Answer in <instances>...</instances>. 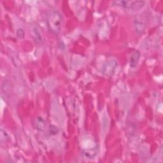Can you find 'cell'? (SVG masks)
<instances>
[{
  "label": "cell",
  "instance_id": "6da1fadb",
  "mask_svg": "<svg viewBox=\"0 0 163 163\" xmlns=\"http://www.w3.org/2000/svg\"><path fill=\"white\" fill-rule=\"evenodd\" d=\"M47 25L49 30L54 34H58L62 28L63 17L58 11H52L47 16Z\"/></svg>",
  "mask_w": 163,
  "mask_h": 163
},
{
  "label": "cell",
  "instance_id": "7a4b0ae2",
  "mask_svg": "<svg viewBox=\"0 0 163 163\" xmlns=\"http://www.w3.org/2000/svg\"><path fill=\"white\" fill-rule=\"evenodd\" d=\"M114 5L123 7L131 10H138L144 7V1H115L113 2Z\"/></svg>",
  "mask_w": 163,
  "mask_h": 163
},
{
  "label": "cell",
  "instance_id": "3957f363",
  "mask_svg": "<svg viewBox=\"0 0 163 163\" xmlns=\"http://www.w3.org/2000/svg\"><path fill=\"white\" fill-rule=\"evenodd\" d=\"M117 63L116 62V61L115 60L109 61L108 62H107L106 64L104 66L103 73L108 76L111 75L114 72V71L117 67Z\"/></svg>",
  "mask_w": 163,
  "mask_h": 163
},
{
  "label": "cell",
  "instance_id": "277c9868",
  "mask_svg": "<svg viewBox=\"0 0 163 163\" xmlns=\"http://www.w3.org/2000/svg\"><path fill=\"white\" fill-rule=\"evenodd\" d=\"M31 35L34 41L37 44L40 43L42 41V29L38 25H34L31 29Z\"/></svg>",
  "mask_w": 163,
  "mask_h": 163
},
{
  "label": "cell",
  "instance_id": "5b68a950",
  "mask_svg": "<svg viewBox=\"0 0 163 163\" xmlns=\"http://www.w3.org/2000/svg\"><path fill=\"white\" fill-rule=\"evenodd\" d=\"M140 58V53L138 50L135 51V52L131 55L130 59H129V63L131 68L136 67L138 63Z\"/></svg>",
  "mask_w": 163,
  "mask_h": 163
},
{
  "label": "cell",
  "instance_id": "8992f818",
  "mask_svg": "<svg viewBox=\"0 0 163 163\" xmlns=\"http://www.w3.org/2000/svg\"><path fill=\"white\" fill-rule=\"evenodd\" d=\"M36 124H37V128L40 131H43L45 126V121L43 120V119L42 118H41V117H39L37 119V122H36Z\"/></svg>",
  "mask_w": 163,
  "mask_h": 163
},
{
  "label": "cell",
  "instance_id": "52a82bcc",
  "mask_svg": "<svg viewBox=\"0 0 163 163\" xmlns=\"http://www.w3.org/2000/svg\"><path fill=\"white\" fill-rule=\"evenodd\" d=\"M135 27H136V31H137V33L139 34H141L143 32H144V31L145 29V25L141 22H136Z\"/></svg>",
  "mask_w": 163,
  "mask_h": 163
},
{
  "label": "cell",
  "instance_id": "ba28073f",
  "mask_svg": "<svg viewBox=\"0 0 163 163\" xmlns=\"http://www.w3.org/2000/svg\"><path fill=\"white\" fill-rule=\"evenodd\" d=\"M0 140L1 142H6L9 140V137L8 135L6 133V132L4 131L2 129L0 131Z\"/></svg>",
  "mask_w": 163,
  "mask_h": 163
},
{
  "label": "cell",
  "instance_id": "9c48e42d",
  "mask_svg": "<svg viewBox=\"0 0 163 163\" xmlns=\"http://www.w3.org/2000/svg\"><path fill=\"white\" fill-rule=\"evenodd\" d=\"M25 33L22 29H19L17 31V36L19 38H23L24 37Z\"/></svg>",
  "mask_w": 163,
  "mask_h": 163
},
{
  "label": "cell",
  "instance_id": "30bf717a",
  "mask_svg": "<svg viewBox=\"0 0 163 163\" xmlns=\"http://www.w3.org/2000/svg\"><path fill=\"white\" fill-rule=\"evenodd\" d=\"M50 132L51 134H54L55 135L56 133H58V129L55 126H51L50 127Z\"/></svg>",
  "mask_w": 163,
  "mask_h": 163
}]
</instances>
